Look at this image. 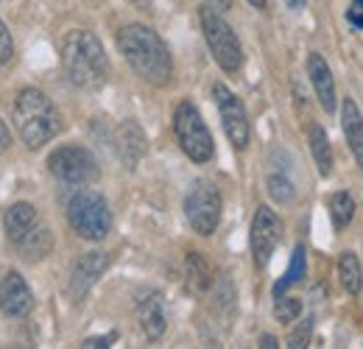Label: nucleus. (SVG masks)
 <instances>
[{
	"mask_svg": "<svg viewBox=\"0 0 363 349\" xmlns=\"http://www.w3.org/2000/svg\"><path fill=\"white\" fill-rule=\"evenodd\" d=\"M14 59V40L6 28V23L0 20V65H9Z\"/></svg>",
	"mask_w": 363,
	"mask_h": 349,
	"instance_id": "nucleus-26",
	"label": "nucleus"
},
{
	"mask_svg": "<svg viewBox=\"0 0 363 349\" xmlns=\"http://www.w3.org/2000/svg\"><path fill=\"white\" fill-rule=\"evenodd\" d=\"M67 223L84 240H104L112 232V213L101 193L76 190L67 201Z\"/></svg>",
	"mask_w": 363,
	"mask_h": 349,
	"instance_id": "nucleus-5",
	"label": "nucleus"
},
{
	"mask_svg": "<svg viewBox=\"0 0 363 349\" xmlns=\"http://www.w3.org/2000/svg\"><path fill=\"white\" fill-rule=\"evenodd\" d=\"M199 23L204 31V43L210 48L213 59L218 62V67L224 73H238L243 67V48H240L238 34L232 31V26L221 17V11L204 6L199 11Z\"/></svg>",
	"mask_w": 363,
	"mask_h": 349,
	"instance_id": "nucleus-6",
	"label": "nucleus"
},
{
	"mask_svg": "<svg viewBox=\"0 0 363 349\" xmlns=\"http://www.w3.org/2000/svg\"><path fill=\"white\" fill-rule=\"evenodd\" d=\"M48 171L56 176L62 184H90L98 179V162L84 145H59L48 157Z\"/></svg>",
	"mask_w": 363,
	"mask_h": 349,
	"instance_id": "nucleus-9",
	"label": "nucleus"
},
{
	"mask_svg": "<svg viewBox=\"0 0 363 349\" xmlns=\"http://www.w3.org/2000/svg\"><path fill=\"white\" fill-rule=\"evenodd\" d=\"M118 336L115 333H109V336H101V338H87L82 347H87V349H92V347H112V341H115Z\"/></svg>",
	"mask_w": 363,
	"mask_h": 349,
	"instance_id": "nucleus-28",
	"label": "nucleus"
},
{
	"mask_svg": "<svg viewBox=\"0 0 363 349\" xmlns=\"http://www.w3.org/2000/svg\"><path fill=\"white\" fill-rule=\"evenodd\" d=\"M221 193L213 182L207 179H196L193 187L187 190L184 196V216H187V223L193 226V232L199 235H213L221 223Z\"/></svg>",
	"mask_w": 363,
	"mask_h": 349,
	"instance_id": "nucleus-8",
	"label": "nucleus"
},
{
	"mask_svg": "<svg viewBox=\"0 0 363 349\" xmlns=\"http://www.w3.org/2000/svg\"><path fill=\"white\" fill-rule=\"evenodd\" d=\"M11 121H14V129L20 134V140L34 151L43 148L45 143H50L62 131L59 109L53 106V101L45 92L37 87H26L17 92Z\"/></svg>",
	"mask_w": 363,
	"mask_h": 349,
	"instance_id": "nucleus-3",
	"label": "nucleus"
},
{
	"mask_svg": "<svg viewBox=\"0 0 363 349\" xmlns=\"http://www.w3.org/2000/svg\"><path fill=\"white\" fill-rule=\"evenodd\" d=\"M62 70L73 87L95 92L109 79V59L101 40L87 28H73L62 40Z\"/></svg>",
	"mask_w": 363,
	"mask_h": 349,
	"instance_id": "nucleus-2",
	"label": "nucleus"
},
{
	"mask_svg": "<svg viewBox=\"0 0 363 349\" xmlns=\"http://www.w3.org/2000/svg\"><path fill=\"white\" fill-rule=\"evenodd\" d=\"M255 9H266V0H249Z\"/></svg>",
	"mask_w": 363,
	"mask_h": 349,
	"instance_id": "nucleus-34",
	"label": "nucleus"
},
{
	"mask_svg": "<svg viewBox=\"0 0 363 349\" xmlns=\"http://www.w3.org/2000/svg\"><path fill=\"white\" fill-rule=\"evenodd\" d=\"M285 3H288V9H291V11H302L308 0H285Z\"/></svg>",
	"mask_w": 363,
	"mask_h": 349,
	"instance_id": "nucleus-32",
	"label": "nucleus"
},
{
	"mask_svg": "<svg viewBox=\"0 0 363 349\" xmlns=\"http://www.w3.org/2000/svg\"><path fill=\"white\" fill-rule=\"evenodd\" d=\"M106 268H109V255H106V252H98V249L84 252V255L76 260L73 271H70L67 297H70L73 302H82V299L92 291V285L104 277Z\"/></svg>",
	"mask_w": 363,
	"mask_h": 349,
	"instance_id": "nucleus-13",
	"label": "nucleus"
},
{
	"mask_svg": "<svg viewBox=\"0 0 363 349\" xmlns=\"http://www.w3.org/2000/svg\"><path fill=\"white\" fill-rule=\"evenodd\" d=\"M118 50L123 53V59L129 62V67L137 76L154 87H162L171 82L174 76V59L168 45L162 43V37L148 28V26H123L118 31Z\"/></svg>",
	"mask_w": 363,
	"mask_h": 349,
	"instance_id": "nucleus-1",
	"label": "nucleus"
},
{
	"mask_svg": "<svg viewBox=\"0 0 363 349\" xmlns=\"http://www.w3.org/2000/svg\"><path fill=\"white\" fill-rule=\"evenodd\" d=\"M174 134L179 140V148L196 165H204L213 160V154H216L213 134L207 129L201 112L190 101H182L174 112Z\"/></svg>",
	"mask_w": 363,
	"mask_h": 349,
	"instance_id": "nucleus-7",
	"label": "nucleus"
},
{
	"mask_svg": "<svg viewBox=\"0 0 363 349\" xmlns=\"http://www.w3.org/2000/svg\"><path fill=\"white\" fill-rule=\"evenodd\" d=\"M204 6H210L216 11H227V9H232V0H204Z\"/></svg>",
	"mask_w": 363,
	"mask_h": 349,
	"instance_id": "nucleus-30",
	"label": "nucleus"
},
{
	"mask_svg": "<svg viewBox=\"0 0 363 349\" xmlns=\"http://www.w3.org/2000/svg\"><path fill=\"white\" fill-rule=\"evenodd\" d=\"M308 76H311V84L316 89V98L321 104V109L327 115L335 112V104H338V95H335V79H333V70L330 65L321 59V53H311L308 56Z\"/></svg>",
	"mask_w": 363,
	"mask_h": 349,
	"instance_id": "nucleus-15",
	"label": "nucleus"
},
{
	"mask_svg": "<svg viewBox=\"0 0 363 349\" xmlns=\"http://www.w3.org/2000/svg\"><path fill=\"white\" fill-rule=\"evenodd\" d=\"M213 98H216V106H218V115H221V123H224L229 143L238 151H243L252 140V126H249V115H246L243 101L221 82L213 87Z\"/></svg>",
	"mask_w": 363,
	"mask_h": 349,
	"instance_id": "nucleus-10",
	"label": "nucleus"
},
{
	"mask_svg": "<svg viewBox=\"0 0 363 349\" xmlns=\"http://www.w3.org/2000/svg\"><path fill=\"white\" fill-rule=\"evenodd\" d=\"M210 262L204 260L199 252H193L190 257H187V282H190V288L196 291V294H204L207 288H210Z\"/></svg>",
	"mask_w": 363,
	"mask_h": 349,
	"instance_id": "nucleus-23",
	"label": "nucleus"
},
{
	"mask_svg": "<svg viewBox=\"0 0 363 349\" xmlns=\"http://www.w3.org/2000/svg\"><path fill=\"white\" fill-rule=\"evenodd\" d=\"M279 238H282V221H279V216L274 213L272 207L260 204L257 213H255V218H252V235H249V240H252V257H255L257 268H266L269 265Z\"/></svg>",
	"mask_w": 363,
	"mask_h": 349,
	"instance_id": "nucleus-11",
	"label": "nucleus"
},
{
	"mask_svg": "<svg viewBox=\"0 0 363 349\" xmlns=\"http://www.w3.org/2000/svg\"><path fill=\"white\" fill-rule=\"evenodd\" d=\"M137 324L148 341H160L168 327V313H165V297L154 288H143L135 297Z\"/></svg>",
	"mask_w": 363,
	"mask_h": 349,
	"instance_id": "nucleus-12",
	"label": "nucleus"
},
{
	"mask_svg": "<svg viewBox=\"0 0 363 349\" xmlns=\"http://www.w3.org/2000/svg\"><path fill=\"white\" fill-rule=\"evenodd\" d=\"M311 333H313V318H305L291 336H288V347L294 349H302L308 347V341H311Z\"/></svg>",
	"mask_w": 363,
	"mask_h": 349,
	"instance_id": "nucleus-25",
	"label": "nucleus"
},
{
	"mask_svg": "<svg viewBox=\"0 0 363 349\" xmlns=\"http://www.w3.org/2000/svg\"><path fill=\"white\" fill-rule=\"evenodd\" d=\"M308 140H311V151H313V160H316V168L321 176L333 174V148H330V137L324 126L311 123L308 129Z\"/></svg>",
	"mask_w": 363,
	"mask_h": 349,
	"instance_id": "nucleus-19",
	"label": "nucleus"
},
{
	"mask_svg": "<svg viewBox=\"0 0 363 349\" xmlns=\"http://www.w3.org/2000/svg\"><path fill=\"white\" fill-rule=\"evenodd\" d=\"M330 218L335 223V229H344L350 226L352 218H355V201L347 190H338L330 196Z\"/></svg>",
	"mask_w": 363,
	"mask_h": 349,
	"instance_id": "nucleus-22",
	"label": "nucleus"
},
{
	"mask_svg": "<svg viewBox=\"0 0 363 349\" xmlns=\"http://www.w3.org/2000/svg\"><path fill=\"white\" fill-rule=\"evenodd\" d=\"M3 232L23 260H45L53 252V235L43 223L37 207L28 201H17L3 213Z\"/></svg>",
	"mask_w": 363,
	"mask_h": 349,
	"instance_id": "nucleus-4",
	"label": "nucleus"
},
{
	"mask_svg": "<svg viewBox=\"0 0 363 349\" xmlns=\"http://www.w3.org/2000/svg\"><path fill=\"white\" fill-rule=\"evenodd\" d=\"M305 271H308V252H305V246H296V249H294V257H291V265H288V271H285V277L274 285V297H282L291 285H299V282L305 279Z\"/></svg>",
	"mask_w": 363,
	"mask_h": 349,
	"instance_id": "nucleus-21",
	"label": "nucleus"
},
{
	"mask_svg": "<svg viewBox=\"0 0 363 349\" xmlns=\"http://www.w3.org/2000/svg\"><path fill=\"white\" fill-rule=\"evenodd\" d=\"M266 190L277 204H291L296 196V184L288 174V168H277V162H272V168L266 174Z\"/></svg>",
	"mask_w": 363,
	"mask_h": 349,
	"instance_id": "nucleus-18",
	"label": "nucleus"
},
{
	"mask_svg": "<svg viewBox=\"0 0 363 349\" xmlns=\"http://www.w3.org/2000/svg\"><path fill=\"white\" fill-rule=\"evenodd\" d=\"M260 347L274 349V347H279V344H277V338H274V336H263V338H260Z\"/></svg>",
	"mask_w": 363,
	"mask_h": 349,
	"instance_id": "nucleus-31",
	"label": "nucleus"
},
{
	"mask_svg": "<svg viewBox=\"0 0 363 349\" xmlns=\"http://www.w3.org/2000/svg\"><path fill=\"white\" fill-rule=\"evenodd\" d=\"M274 316H277L279 324L296 321V318L302 316V299H296V297H277V302H274Z\"/></svg>",
	"mask_w": 363,
	"mask_h": 349,
	"instance_id": "nucleus-24",
	"label": "nucleus"
},
{
	"mask_svg": "<svg viewBox=\"0 0 363 349\" xmlns=\"http://www.w3.org/2000/svg\"><path fill=\"white\" fill-rule=\"evenodd\" d=\"M31 307H34V294L23 279V274L6 271L0 277V313L9 318H23L31 313Z\"/></svg>",
	"mask_w": 363,
	"mask_h": 349,
	"instance_id": "nucleus-14",
	"label": "nucleus"
},
{
	"mask_svg": "<svg viewBox=\"0 0 363 349\" xmlns=\"http://www.w3.org/2000/svg\"><path fill=\"white\" fill-rule=\"evenodd\" d=\"M338 279H341V285H344L347 294H352V297L361 294L363 271H361V260H358L355 252H341V257H338Z\"/></svg>",
	"mask_w": 363,
	"mask_h": 349,
	"instance_id": "nucleus-20",
	"label": "nucleus"
},
{
	"mask_svg": "<svg viewBox=\"0 0 363 349\" xmlns=\"http://www.w3.org/2000/svg\"><path fill=\"white\" fill-rule=\"evenodd\" d=\"M137 9H143V11H151V0H132Z\"/></svg>",
	"mask_w": 363,
	"mask_h": 349,
	"instance_id": "nucleus-33",
	"label": "nucleus"
},
{
	"mask_svg": "<svg viewBox=\"0 0 363 349\" xmlns=\"http://www.w3.org/2000/svg\"><path fill=\"white\" fill-rule=\"evenodd\" d=\"M347 20H350L352 28L363 31V0H352V3H350V9H347Z\"/></svg>",
	"mask_w": 363,
	"mask_h": 349,
	"instance_id": "nucleus-27",
	"label": "nucleus"
},
{
	"mask_svg": "<svg viewBox=\"0 0 363 349\" xmlns=\"http://www.w3.org/2000/svg\"><path fill=\"white\" fill-rule=\"evenodd\" d=\"M341 129H344L347 145H350L358 168L363 171V115L355 98H344V104H341Z\"/></svg>",
	"mask_w": 363,
	"mask_h": 349,
	"instance_id": "nucleus-17",
	"label": "nucleus"
},
{
	"mask_svg": "<svg viewBox=\"0 0 363 349\" xmlns=\"http://www.w3.org/2000/svg\"><path fill=\"white\" fill-rule=\"evenodd\" d=\"M9 143H11V134H9V126L0 121V154L9 148Z\"/></svg>",
	"mask_w": 363,
	"mask_h": 349,
	"instance_id": "nucleus-29",
	"label": "nucleus"
},
{
	"mask_svg": "<svg viewBox=\"0 0 363 349\" xmlns=\"http://www.w3.org/2000/svg\"><path fill=\"white\" fill-rule=\"evenodd\" d=\"M115 148H118L121 162H123L129 171H135L137 162H140L143 154H145V134H143L137 121H123V123L118 126V131H115Z\"/></svg>",
	"mask_w": 363,
	"mask_h": 349,
	"instance_id": "nucleus-16",
	"label": "nucleus"
}]
</instances>
